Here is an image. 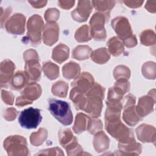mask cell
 Here are the masks:
<instances>
[{"instance_id":"2","label":"cell","mask_w":156,"mask_h":156,"mask_svg":"<svg viewBox=\"0 0 156 156\" xmlns=\"http://www.w3.org/2000/svg\"><path fill=\"white\" fill-rule=\"evenodd\" d=\"M105 89L98 83H95L85 94L83 110L94 118L99 116L102 107Z\"/></svg>"},{"instance_id":"33","label":"cell","mask_w":156,"mask_h":156,"mask_svg":"<svg viewBox=\"0 0 156 156\" xmlns=\"http://www.w3.org/2000/svg\"><path fill=\"white\" fill-rule=\"evenodd\" d=\"M141 42L144 45L149 46L155 43V34L152 30H145L141 34Z\"/></svg>"},{"instance_id":"34","label":"cell","mask_w":156,"mask_h":156,"mask_svg":"<svg viewBox=\"0 0 156 156\" xmlns=\"http://www.w3.org/2000/svg\"><path fill=\"white\" fill-rule=\"evenodd\" d=\"M102 129V124L101 121L99 119H91L90 120V124L88 128L89 132L91 134H95L101 132Z\"/></svg>"},{"instance_id":"37","label":"cell","mask_w":156,"mask_h":156,"mask_svg":"<svg viewBox=\"0 0 156 156\" xmlns=\"http://www.w3.org/2000/svg\"><path fill=\"white\" fill-rule=\"evenodd\" d=\"M17 115V111L15 108H7L4 113V118L8 120V121H12L13 120Z\"/></svg>"},{"instance_id":"8","label":"cell","mask_w":156,"mask_h":156,"mask_svg":"<svg viewBox=\"0 0 156 156\" xmlns=\"http://www.w3.org/2000/svg\"><path fill=\"white\" fill-rule=\"evenodd\" d=\"M60 143L65 148L67 154L80 155L79 152H83L80 146L77 143L76 138L72 134L71 131L69 129H64L59 132Z\"/></svg>"},{"instance_id":"25","label":"cell","mask_w":156,"mask_h":156,"mask_svg":"<svg viewBox=\"0 0 156 156\" xmlns=\"http://www.w3.org/2000/svg\"><path fill=\"white\" fill-rule=\"evenodd\" d=\"M110 52L113 56L119 55L124 50V44L122 40L117 37L111 38L107 43Z\"/></svg>"},{"instance_id":"26","label":"cell","mask_w":156,"mask_h":156,"mask_svg":"<svg viewBox=\"0 0 156 156\" xmlns=\"http://www.w3.org/2000/svg\"><path fill=\"white\" fill-rule=\"evenodd\" d=\"M63 75L66 79L76 78L80 73V66L75 62H69L63 66Z\"/></svg>"},{"instance_id":"24","label":"cell","mask_w":156,"mask_h":156,"mask_svg":"<svg viewBox=\"0 0 156 156\" xmlns=\"http://www.w3.org/2000/svg\"><path fill=\"white\" fill-rule=\"evenodd\" d=\"M69 57V48L60 43L52 51V59L55 62L62 63Z\"/></svg>"},{"instance_id":"11","label":"cell","mask_w":156,"mask_h":156,"mask_svg":"<svg viewBox=\"0 0 156 156\" xmlns=\"http://www.w3.org/2000/svg\"><path fill=\"white\" fill-rule=\"evenodd\" d=\"M26 18L20 13L12 15L5 23V27L9 33L16 35H22L24 32Z\"/></svg>"},{"instance_id":"14","label":"cell","mask_w":156,"mask_h":156,"mask_svg":"<svg viewBox=\"0 0 156 156\" xmlns=\"http://www.w3.org/2000/svg\"><path fill=\"white\" fill-rule=\"evenodd\" d=\"M90 1H79L77 7L71 12L73 18L79 22L87 21L91 11Z\"/></svg>"},{"instance_id":"21","label":"cell","mask_w":156,"mask_h":156,"mask_svg":"<svg viewBox=\"0 0 156 156\" xmlns=\"http://www.w3.org/2000/svg\"><path fill=\"white\" fill-rule=\"evenodd\" d=\"M91 118L86 115L79 113L76 115L73 130L77 134H79L85 130H88Z\"/></svg>"},{"instance_id":"5","label":"cell","mask_w":156,"mask_h":156,"mask_svg":"<svg viewBox=\"0 0 156 156\" xmlns=\"http://www.w3.org/2000/svg\"><path fill=\"white\" fill-rule=\"evenodd\" d=\"M4 148L7 151L8 155H27L29 154L26 140L19 135L7 137L4 140Z\"/></svg>"},{"instance_id":"30","label":"cell","mask_w":156,"mask_h":156,"mask_svg":"<svg viewBox=\"0 0 156 156\" xmlns=\"http://www.w3.org/2000/svg\"><path fill=\"white\" fill-rule=\"evenodd\" d=\"M68 88L67 83L65 82L60 80L57 82L52 85V94L55 96L65 98L67 94Z\"/></svg>"},{"instance_id":"17","label":"cell","mask_w":156,"mask_h":156,"mask_svg":"<svg viewBox=\"0 0 156 156\" xmlns=\"http://www.w3.org/2000/svg\"><path fill=\"white\" fill-rule=\"evenodd\" d=\"M136 132L138 136V138L142 142L145 143V138L146 135L147 142H155V128L153 126L142 124L136 129Z\"/></svg>"},{"instance_id":"28","label":"cell","mask_w":156,"mask_h":156,"mask_svg":"<svg viewBox=\"0 0 156 156\" xmlns=\"http://www.w3.org/2000/svg\"><path fill=\"white\" fill-rule=\"evenodd\" d=\"M43 71L48 79L51 80L56 79L59 75L58 67L51 62H46L43 65Z\"/></svg>"},{"instance_id":"9","label":"cell","mask_w":156,"mask_h":156,"mask_svg":"<svg viewBox=\"0 0 156 156\" xmlns=\"http://www.w3.org/2000/svg\"><path fill=\"white\" fill-rule=\"evenodd\" d=\"M44 29L42 18L37 15L32 16L27 22V36L32 45L40 44L41 42V32Z\"/></svg>"},{"instance_id":"7","label":"cell","mask_w":156,"mask_h":156,"mask_svg":"<svg viewBox=\"0 0 156 156\" xmlns=\"http://www.w3.org/2000/svg\"><path fill=\"white\" fill-rule=\"evenodd\" d=\"M109 12L105 14L96 13L91 17L90 21L91 34L94 40L104 41L106 38V32L104 28L105 23L109 19Z\"/></svg>"},{"instance_id":"32","label":"cell","mask_w":156,"mask_h":156,"mask_svg":"<svg viewBox=\"0 0 156 156\" xmlns=\"http://www.w3.org/2000/svg\"><path fill=\"white\" fill-rule=\"evenodd\" d=\"M75 38L79 42H85L91 40V37L89 34V27L84 25L79 28L75 34Z\"/></svg>"},{"instance_id":"3","label":"cell","mask_w":156,"mask_h":156,"mask_svg":"<svg viewBox=\"0 0 156 156\" xmlns=\"http://www.w3.org/2000/svg\"><path fill=\"white\" fill-rule=\"evenodd\" d=\"M48 109L51 113L64 126L72 124L73 116L69 105L66 101L56 99H49Z\"/></svg>"},{"instance_id":"31","label":"cell","mask_w":156,"mask_h":156,"mask_svg":"<svg viewBox=\"0 0 156 156\" xmlns=\"http://www.w3.org/2000/svg\"><path fill=\"white\" fill-rule=\"evenodd\" d=\"M47 138V130L44 129H40L37 132L32 133L30 135V143L34 146L41 144Z\"/></svg>"},{"instance_id":"10","label":"cell","mask_w":156,"mask_h":156,"mask_svg":"<svg viewBox=\"0 0 156 156\" xmlns=\"http://www.w3.org/2000/svg\"><path fill=\"white\" fill-rule=\"evenodd\" d=\"M41 93L40 85L36 83H30L21 92V95L18 96L16 101V105L22 107L38 99Z\"/></svg>"},{"instance_id":"20","label":"cell","mask_w":156,"mask_h":156,"mask_svg":"<svg viewBox=\"0 0 156 156\" xmlns=\"http://www.w3.org/2000/svg\"><path fill=\"white\" fill-rule=\"evenodd\" d=\"M141 119L142 117L136 112L134 105L126 107L123 113V119L128 125L133 126L141 120Z\"/></svg>"},{"instance_id":"23","label":"cell","mask_w":156,"mask_h":156,"mask_svg":"<svg viewBox=\"0 0 156 156\" xmlns=\"http://www.w3.org/2000/svg\"><path fill=\"white\" fill-rule=\"evenodd\" d=\"M29 80L25 73L18 71H17L11 80V88L15 90H20L27 83Z\"/></svg>"},{"instance_id":"15","label":"cell","mask_w":156,"mask_h":156,"mask_svg":"<svg viewBox=\"0 0 156 156\" xmlns=\"http://www.w3.org/2000/svg\"><path fill=\"white\" fill-rule=\"evenodd\" d=\"M59 27L55 23H49L45 25L43 32V41L48 46H52L58 38Z\"/></svg>"},{"instance_id":"4","label":"cell","mask_w":156,"mask_h":156,"mask_svg":"<svg viewBox=\"0 0 156 156\" xmlns=\"http://www.w3.org/2000/svg\"><path fill=\"white\" fill-rule=\"evenodd\" d=\"M112 26L127 47L132 48L137 44V40L132 34V30L127 18L123 16L114 18L112 21Z\"/></svg>"},{"instance_id":"1","label":"cell","mask_w":156,"mask_h":156,"mask_svg":"<svg viewBox=\"0 0 156 156\" xmlns=\"http://www.w3.org/2000/svg\"><path fill=\"white\" fill-rule=\"evenodd\" d=\"M105 129L121 143H126L134 141L132 130L124 125L120 120V115H109L105 116Z\"/></svg>"},{"instance_id":"35","label":"cell","mask_w":156,"mask_h":156,"mask_svg":"<svg viewBox=\"0 0 156 156\" xmlns=\"http://www.w3.org/2000/svg\"><path fill=\"white\" fill-rule=\"evenodd\" d=\"M58 10L56 9H48L45 13V19L48 23H54L59 16V15H52L53 14L57 12Z\"/></svg>"},{"instance_id":"22","label":"cell","mask_w":156,"mask_h":156,"mask_svg":"<svg viewBox=\"0 0 156 156\" xmlns=\"http://www.w3.org/2000/svg\"><path fill=\"white\" fill-rule=\"evenodd\" d=\"M94 147L97 152H101L108 148L109 138L103 131L99 132L94 138Z\"/></svg>"},{"instance_id":"6","label":"cell","mask_w":156,"mask_h":156,"mask_svg":"<svg viewBox=\"0 0 156 156\" xmlns=\"http://www.w3.org/2000/svg\"><path fill=\"white\" fill-rule=\"evenodd\" d=\"M41 120L40 110L33 107H29L21 111L18 118V122L21 126L27 129H36Z\"/></svg>"},{"instance_id":"18","label":"cell","mask_w":156,"mask_h":156,"mask_svg":"<svg viewBox=\"0 0 156 156\" xmlns=\"http://www.w3.org/2000/svg\"><path fill=\"white\" fill-rule=\"evenodd\" d=\"M155 101H152L151 97L148 96H143L140 98L137 107H136V111L141 117L148 115L153 110V105Z\"/></svg>"},{"instance_id":"19","label":"cell","mask_w":156,"mask_h":156,"mask_svg":"<svg viewBox=\"0 0 156 156\" xmlns=\"http://www.w3.org/2000/svg\"><path fill=\"white\" fill-rule=\"evenodd\" d=\"M118 149L124 155H138L142 150L140 144L136 143L135 140L126 143H119Z\"/></svg>"},{"instance_id":"36","label":"cell","mask_w":156,"mask_h":156,"mask_svg":"<svg viewBox=\"0 0 156 156\" xmlns=\"http://www.w3.org/2000/svg\"><path fill=\"white\" fill-rule=\"evenodd\" d=\"M2 99L5 103L9 105H12L13 104V95L11 92L2 90Z\"/></svg>"},{"instance_id":"29","label":"cell","mask_w":156,"mask_h":156,"mask_svg":"<svg viewBox=\"0 0 156 156\" xmlns=\"http://www.w3.org/2000/svg\"><path fill=\"white\" fill-rule=\"evenodd\" d=\"M91 49L87 46H79L73 51V57L77 60H82L89 57Z\"/></svg>"},{"instance_id":"27","label":"cell","mask_w":156,"mask_h":156,"mask_svg":"<svg viewBox=\"0 0 156 156\" xmlns=\"http://www.w3.org/2000/svg\"><path fill=\"white\" fill-rule=\"evenodd\" d=\"M92 60L99 63L103 64L107 62L110 58V55L106 48H99L92 52L91 54Z\"/></svg>"},{"instance_id":"12","label":"cell","mask_w":156,"mask_h":156,"mask_svg":"<svg viewBox=\"0 0 156 156\" xmlns=\"http://www.w3.org/2000/svg\"><path fill=\"white\" fill-rule=\"evenodd\" d=\"M93 76L89 73L84 72L72 82L71 86L73 88L85 94L93 86Z\"/></svg>"},{"instance_id":"13","label":"cell","mask_w":156,"mask_h":156,"mask_svg":"<svg viewBox=\"0 0 156 156\" xmlns=\"http://www.w3.org/2000/svg\"><path fill=\"white\" fill-rule=\"evenodd\" d=\"M38 60V58H32L26 61L25 74L29 82L37 81L40 79L41 68Z\"/></svg>"},{"instance_id":"16","label":"cell","mask_w":156,"mask_h":156,"mask_svg":"<svg viewBox=\"0 0 156 156\" xmlns=\"http://www.w3.org/2000/svg\"><path fill=\"white\" fill-rule=\"evenodd\" d=\"M13 63L9 60H5L1 64V84L2 87H7L15 69Z\"/></svg>"}]
</instances>
